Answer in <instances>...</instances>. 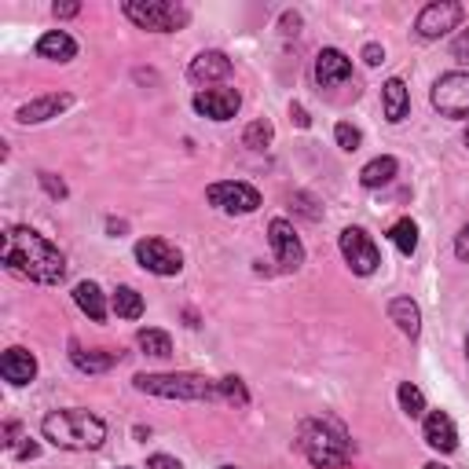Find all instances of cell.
<instances>
[{
    "label": "cell",
    "instance_id": "d6986e66",
    "mask_svg": "<svg viewBox=\"0 0 469 469\" xmlns=\"http://www.w3.org/2000/svg\"><path fill=\"white\" fill-rule=\"evenodd\" d=\"M389 319H392L407 337H418V330H422L418 305L410 301V298H396V301H389Z\"/></svg>",
    "mask_w": 469,
    "mask_h": 469
},
{
    "label": "cell",
    "instance_id": "ba28073f",
    "mask_svg": "<svg viewBox=\"0 0 469 469\" xmlns=\"http://www.w3.org/2000/svg\"><path fill=\"white\" fill-rule=\"evenodd\" d=\"M433 106L444 117H469V74H444L433 85Z\"/></svg>",
    "mask_w": 469,
    "mask_h": 469
},
{
    "label": "cell",
    "instance_id": "5bb4252c",
    "mask_svg": "<svg viewBox=\"0 0 469 469\" xmlns=\"http://www.w3.org/2000/svg\"><path fill=\"white\" fill-rule=\"evenodd\" d=\"M0 374H5V382H12V385H30L37 378V360L26 348H8L5 360H0Z\"/></svg>",
    "mask_w": 469,
    "mask_h": 469
},
{
    "label": "cell",
    "instance_id": "9c48e42d",
    "mask_svg": "<svg viewBox=\"0 0 469 469\" xmlns=\"http://www.w3.org/2000/svg\"><path fill=\"white\" fill-rule=\"evenodd\" d=\"M268 234H271V250H275V261L282 271H298L305 264V246L298 239V231L290 227V220H271L268 224Z\"/></svg>",
    "mask_w": 469,
    "mask_h": 469
},
{
    "label": "cell",
    "instance_id": "484cf974",
    "mask_svg": "<svg viewBox=\"0 0 469 469\" xmlns=\"http://www.w3.org/2000/svg\"><path fill=\"white\" fill-rule=\"evenodd\" d=\"M400 407H403L407 418H422V415H426V396H422V389H415L410 382H403V385H400Z\"/></svg>",
    "mask_w": 469,
    "mask_h": 469
},
{
    "label": "cell",
    "instance_id": "cb8c5ba5",
    "mask_svg": "<svg viewBox=\"0 0 469 469\" xmlns=\"http://www.w3.org/2000/svg\"><path fill=\"white\" fill-rule=\"evenodd\" d=\"M389 239L396 243V250H400L403 257H410V253L418 250V224H415V220H396L392 231H389Z\"/></svg>",
    "mask_w": 469,
    "mask_h": 469
},
{
    "label": "cell",
    "instance_id": "f35d334b",
    "mask_svg": "<svg viewBox=\"0 0 469 469\" xmlns=\"http://www.w3.org/2000/svg\"><path fill=\"white\" fill-rule=\"evenodd\" d=\"M465 147H469V129H465Z\"/></svg>",
    "mask_w": 469,
    "mask_h": 469
},
{
    "label": "cell",
    "instance_id": "4dcf8cb0",
    "mask_svg": "<svg viewBox=\"0 0 469 469\" xmlns=\"http://www.w3.org/2000/svg\"><path fill=\"white\" fill-rule=\"evenodd\" d=\"M451 55L458 59V63H469V30H462V33L455 37V44H451Z\"/></svg>",
    "mask_w": 469,
    "mask_h": 469
},
{
    "label": "cell",
    "instance_id": "74e56055",
    "mask_svg": "<svg viewBox=\"0 0 469 469\" xmlns=\"http://www.w3.org/2000/svg\"><path fill=\"white\" fill-rule=\"evenodd\" d=\"M465 356H469V337H465Z\"/></svg>",
    "mask_w": 469,
    "mask_h": 469
},
{
    "label": "cell",
    "instance_id": "ffe728a7",
    "mask_svg": "<svg viewBox=\"0 0 469 469\" xmlns=\"http://www.w3.org/2000/svg\"><path fill=\"white\" fill-rule=\"evenodd\" d=\"M74 301H78V308H81L88 319H96V323L106 319V301H103V290H99L96 282H78V286H74Z\"/></svg>",
    "mask_w": 469,
    "mask_h": 469
},
{
    "label": "cell",
    "instance_id": "d4e9b609",
    "mask_svg": "<svg viewBox=\"0 0 469 469\" xmlns=\"http://www.w3.org/2000/svg\"><path fill=\"white\" fill-rule=\"evenodd\" d=\"M136 341H140V348L147 352V356H158V360H165L169 352H172V341H169V334L165 330H140L136 334Z\"/></svg>",
    "mask_w": 469,
    "mask_h": 469
},
{
    "label": "cell",
    "instance_id": "3957f363",
    "mask_svg": "<svg viewBox=\"0 0 469 469\" xmlns=\"http://www.w3.org/2000/svg\"><path fill=\"white\" fill-rule=\"evenodd\" d=\"M298 447L301 455L316 465V469H341L348 462V444H345V433L334 426V422H301L298 429Z\"/></svg>",
    "mask_w": 469,
    "mask_h": 469
},
{
    "label": "cell",
    "instance_id": "f546056e",
    "mask_svg": "<svg viewBox=\"0 0 469 469\" xmlns=\"http://www.w3.org/2000/svg\"><path fill=\"white\" fill-rule=\"evenodd\" d=\"M216 392H220V396H227V400H234V403H246V400H250L239 378H224V382H216Z\"/></svg>",
    "mask_w": 469,
    "mask_h": 469
},
{
    "label": "cell",
    "instance_id": "1f68e13d",
    "mask_svg": "<svg viewBox=\"0 0 469 469\" xmlns=\"http://www.w3.org/2000/svg\"><path fill=\"white\" fill-rule=\"evenodd\" d=\"M455 257L469 264V224H465V227L458 231V239H455Z\"/></svg>",
    "mask_w": 469,
    "mask_h": 469
},
{
    "label": "cell",
    "instance_id": "7402d4cb",
    "mask_svg": "<svg viewBox=\"0 0 469 469\" xmlns=\"http://www.w3.org/2000/svg\"><path fill=\"white\" fill-rule=\"evenodd\" d=\"M396 158H374L371 165H363V172H360V184L363 188H382V184H389L392 176H396Z\"/></svg>",
    "mask_w": 469,
    "mask_h": 469
},
{
    "label": "cell",
    "instance_id": "8d00e7d4",
    "mask_svg": "<svg viewBox=\"0 0 469 469\" xmlns=\"http://www.w3.org/2000/svg\"><path fill=\"white\" fill-rule=\"evenodd\" d=\"M426 469H447V465H440V462H429V465H426Z\"/></svg>",
    "mask_w": 469,
    "mask_h": 469
},
{
    "label": "cell",
    "instance_id": "52a82bcc",
    "mask_svg": "<svg viewBox=\"0 0 469 469\" xmlns=\"http://www.w3.org/2000/svg\"><path fill=\"white\" fill-rule=\"evenodd\" d=\"M209 206H216L220 213H253L261 206V191L243 184V180H224V184H213L206 191Z\"/></svg>",
    "mask_w": 469,
    "mask_h": 469
},
{
    "label": "cell",
    "instance_id": "83f0119b",
    "mask_svg": "<svg viewBox=\"0 0 469 469\" xmlns=\"http://www.w3.org/2000/svg\"><path fill=\"white\" fill-rule=\"evenodd\" d=\"M271 143V125L268 122H253L250 129H246V147L250 151H264Z\"/></svg>",
    "mask_w": 469,
    "mask_h": 469
},
{
    "label": "cell",
    "instance_id": "2e32d148",
    "mask_svg": "<svg viewBox=\"0 0 469 469\" xmlns=\"http://www.w3.org/2000/svg\"><path fill=\"white\" fill-rule=\"evenodd\" d=\"M426 444L437 447V451H455L458 447V433H455V422L444 415V410H433L426 418Z\"/></svg>",
    "mask_w": 469,
    "mask_h": 469
},
{
    "label": "cell",
    "instance_id": "e575fe53",
    "mask_svg": "<svg viewBox=\"0 0 469 469\" xmlns=\"http://www.w3.org/2000/svg\"><path fill=\"white\" fill-rule=\"evenodd\" d=\"M290 114H293V122H298L301 129H308V114H305V106H290Z\"/></svg>",
    "mask_w": 469,
    "mask_h": 469
},
{
    "label": "cell",
    "instance_id": "4fadbf2b",
    "mask_svg": "<svg viewBox=\"0 0 469 469\" xmlns=\"http://www.w3.org/2000/svg\"><path fill=\"white\" fill-rule=\"evenodd\" d=\"M352 78V59L337 48H323L316 55V81L323 88H334V85H345Z\"/></svg>",
    "mask_w": 469,
    "mask_h": 469
},
{
    "label": "cell",
    "instance_id": "44dd1931",
    "mask_svg": "<svg viewBox=\"0 0 469 469\" xmlns=\"http://www.w3.org/2000/svg\"><path fill=\"white\" fill-rule=\"evenodd\" d=\"M382 96H385V117H389V122H403V117H407V85L400 81V78H392L385 88H382Z\"/></svg>",
    "mask_w": 469,
    "mask_h": 469
},
{
    "label": "cell",
    "instance_id": "e0dca14e",
    "mask_svg": "<svg viewBox=\"0 0 469 469\" xmlns=\"http://www.w3.org/2000/svg\"><path fill=\"white\" fill-rule=\"evenodd\" d=\"M67 106H70V96H41L19 110V122L37 125V122H48V117H59V110H67Z\"/></svg>",
    "mask_w": 469,
    "mask_h": 469
},
{
    "label": "cell",
    "instance_id": "4316f807",
    "mask_svg": "<svg viewBox=\"0 0 469 469\" xmlns=\"http://www.w3.org/2000/svg\"><path fill=\"white\" fill-rule=\"evenodd\" d=\"M74 363H78V371H88V374H103V371H110V363H114V356H106V352H74Z\"/></svg>",
    "mask_w": 469,
    "mask_h": 469
},
{
    "label": "cell",
    "instance_id": "ab89813d",
    "mask_svg": "<svg viewBox=\"0 0 469 469\" xmlns=\"http://www.w3.org/2000/svg\"><path fill=\"white\" fill-rule=\"evenodd\" d=\"M224 469H231V465H224Z\"/></svg>",
    "mask_w": 469,
    "mask_h": 469
},
{
    "label": "cell",
    "instance_id": "f1b7e54d",
    "mask_svg": "<svg viewBox=\"0 0 469 469\" xmlns=\"http://www.w3.org/2000/svg\"><path fill=\"white\" fill-rule=\"evenodd\" d=\"M334 136H337V147H341V151H348V154H352V151H360V143H363L360 129H352L348 122H341V125L334 129Z\"/></svg>",
    "mask_w": 469,
    "mask_h": 469
},
{
    "label": "cell",
    "instance_id": "277c9868",
    "mask_svg": "<svg viewBox=\"0 0 469 469\" xmlns=\"http://www.w3.org/2000/svg\"><path fill=\"white\" fill-rule=\"evenodd\" d=\"M136 389L151 392V396H165V400H209V396H216V385H209L198 374H140Z\"/></svg>",
    "mask_w": 469,
    "mask_h": 469
},
{
    "label": "cell",
    "instance_id": "603a6c76",
    "mask_svg": "<svg viewBox=\"0 0 469 469\" xmlns=\"http://www.w3.org/2000/svg\"><path fill=\"white\" fill-rule=\"evenodd\" d=\"M114 312L122 319H140L143 316V298L133 286H117L114 290Z\"/></svg>",
    "mask_w": 469,
    "mask_h": 469
},
{
    "label": "cell",
    "instance_id": "d590c367",
    "mask_svg": "<svg viewBox=\"0 0 469 469\" xmlns=\"http://www.w3.org/2000/svg\"><path fill=\"white\" fill-rule=\"evenodd\" d=\"M78 15V5H55V19H70Z\"/></svg>",
    "mask_w": 469,
    "mask_h": 469
},
{
    "label": "cell",
    "instance_id": "836d02e7",
    "mask_svg": "<svg viewBox=\"0 0 469 469\" xmlns=\"http://www.w3.org/2000/svg\"><path fill=\"white\" fill-rule=\"evenodd\" d=\"M363 59H367V63H371V67H378V63H382V59H385V51H382L378 44H367V48H363Z\"/></svg>",
    "mask_w": 469,
    "mask_h": 469
},
{
    "label": "cell",
    "instance_id": "5b68a950",
    "mask_svg": "<svg viewBox=\"0 0 469 469\" xmlns=\"http://www.w3.org/2000/svg\"><path fill=\"white\" fill-rule=\"evenodd\" d=\"M125 15L140 26V30H154V33H169V30H180L188 23V12L172 0H129Z\"/></svg>",
    "mask_w": 469,
    "mask_h": 469
},
{
    "label": "cell",
    "instance_id": "ac0fdd59",
    "mask_svg": "<svg viewBox=\"0 0 469 469\" xmlns=\"http://www.w3.org/2000/svg\"><path fill=\"white\" fill-rule=\"evenodd\" d=\"M37 55L55 59V63H70V59L78 55V41L70 33H63V30H51V33H44L37 41Z\"/></svg>",
    "mask_w": 469,
    "mask_h": 469
},
{
    "label": "cell",
    "instance_id": "7c38bea8",
    "mask_svg": "<svg viewBox=\"0 0 469 469\" xmlns=\"http://www.w3.org/2000/svg\"><path fill=\"white\" fill-rule=\"evenodd\" d=\"M239 103L243 99H239L234 88H206V92L195 96V110L213 117V122H227V117H234L239 114Z\"/></svg>",
    "mask_w": 469,
    "mask_h": 469
},
{
    "label": "cell",
    "instance_id": "8992f818",
    "mask_svg": "<svg viewBox=\"0 0 469 469\" xmlns=\"http://www.w3.org/2000/svg\"><path fill=\"white\" fill-rule=\"evenodd\" d=\"M341 253L348 261V268L356 275H374L378 264H382V253L374 246V239L363 231V227H345L341 231Z\"/></svg>",
    "mask_w": 469,
    "mask_h": 469
},
{
    "label": "cell",
    "instance_id": "9a60e30c",
    "mask_svg": "<svg viewBox=\"0 0 469 469\" xmlns=\"http://www.w3.org/2000/svg\"><path fill=\"white\" fill-rule=\"evenodd\" d=\"M191 81L195 85H213V81H224L231 74V59L224 51H202L195 63H191Z\"/></svg>",
    "mask_w": 469,
    "mask_h": 469
},
{
    "label": "cell",
    "instance_id": "d6a6232c",
    "mask_svg": "<svg viewBox=\"0 0 469 469\" xmlns=\"http://www.w3.org/2000/svg\"><path fill=\"white\" fill-rule=\"evenodd\" d=\"M147 465H151V469H184L180 462L169 458V455H151V458H147Z\"/></svg>",
    "mask_w": 469,
    "mask_h": 469
},
{
    "label": "cell",
    "instance_id": "8fae6325",
    "mask_svg": "<svg viewBox=\"0 0 469 469\" xmlns=\"http://www.w3.org/2000/svg\"><path fill=\"white\" fill-rule=\"evenodd\" d=\"M458 23H462V5L440 0V5L422 8V15H418V33H422L426 41H437V37H444L447 30H455Z\"/></svg>",
    "mask_w": 469,
    "mask_h": 469
},
{
    "label": "cell",
    "instance_id": "7a4b0ae2",
    "mask_svg": "<svg viewBox=\"0 0 469 469\" xmlns=\"http://www.w3.org/2000/svg\"><path fill=\"white\" fill-rule=\"evenodd\" d=\"M41 429H44V440H51L63 451H96L106 440V426L92 415V410H81V407L51 410Z\"/></svg>",
    "mask_w": 469,
    "mask_h": 469
},
{
    "label": "cell",
    "instance_id": "30bf717a",
    "mask_svg": "<svg viewBox=\"0 0 469 469\" xmlns=\"http://www.w3.org/2000/svg\"><path fill=\"white\" fill-rule=\"evenodd\" d=\"M136 261H140L147 271H154V275H176V271L184 268L180 250L169 246L165 239H140V243H136Z\"/></svg>",
    "mask_w": 469,
    "mask_h": 469
},
{
    "label": "cell",
    "instance_id": "6da1fadb",
    "mask_svg": "<svg viewBox=\"0 0 469 469\" xmlns=\"http://www.w3.org/2000/svg\"><path fill=\"white\" fill-rule=\"evenodd\" d=\"M5 264L15 275H23L30 282H44V286L63 282V275H67V257L44 234H37L30 227H12L5 234Z\"/></svg>",
    "mask_w": 469,
    "mask_h": 469
}]
</instances>
